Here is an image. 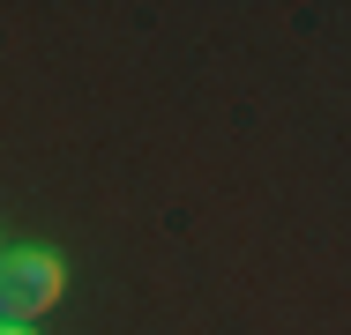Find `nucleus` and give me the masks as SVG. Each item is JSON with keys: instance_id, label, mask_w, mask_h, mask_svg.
Here are the masks:
<instances>
[{"instance_id": "obj_2", "label": "nucleus", "mask_w": 351, "mask_h": 335, "mask_svg": "<svg viewBox=\"0 0 351 335\" xmlns=\"http://www.w3.org/2000/svg\"><path fill=\"white\" fill-rule=\"evenodd\" d=\"M0 335H30V328H8V321H0Z\"/></svg>"}, {"instance_id": "obj_1", "label": "nucleus", "mask_w": 351, "mask_h": 335, "mask_svg": "<svg viewBox=\"0 0 351 335\" xmlns=\"http://www.w3.org/2000/svg\"><path fill=\"white\" fill-rule=\"evenodd\" d=\"M60 261L45 254V246H8L0 254V321L8 328H30L38 313H53V298H60Z\"/></svg>"}]
</instances>
